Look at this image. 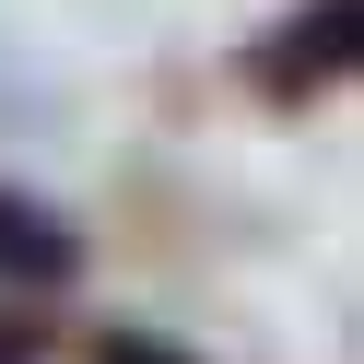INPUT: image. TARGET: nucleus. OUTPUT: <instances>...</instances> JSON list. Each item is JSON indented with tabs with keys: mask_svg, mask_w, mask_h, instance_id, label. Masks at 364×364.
I'll list each match as a JSON object with an SVG mask.
<instances>
[{
	"mask_svg": "<svg viewBox=\"0 0 364 364\" xmlns=\"http://www.w3.org/2000/svg\"><path fill=\"white\" fill-rule=\"evenodd\" d=\"M48 306H12V294H0V364H48Z\"/></svg>",
	"mask_w": 364,
	"mask_h": 364,
	"instance_id": "7ed1b4c3",
	"label": "nucleus"
},
{
	"mask_svg": "<svg viewBox=\"0 0 364 364\" xmlns=\"http://www.w3.org/2000/svg\"><path fill=\"white\" fill-rule=\"evenodd\" d=\"M82 282V235L71 212H48L36 188H0V294L12 306H48V294Z\"/></svg>",
	"mask_w": 364,
	"mask_h": 364,
	"instance_id": "f03ea898",
	"label": "nucleus"
},
{
	"mask_svg": "<svg viewBox=\"0 0 364 364\" xmlns=\"http://www.w3.org/2000/svg\"><path fill=\"white\" fill-rule=\"evenodd\" d=\"M95 364H200V353H176V341H153V329H106Z\"/></svg>",
	"mask_w": 364,
	"mask_h": 364,
	"instance_id": "20e7f679",
	"label": "nucleus"
},
{
	"mask_svg": "<svg viewBox=\"0 0 364 364\" xmlns=\"http://www.w3.org/2000/svg\"><path fill=\"white\" fill-rule=\"evenodd\" d=\"M353 59H364V0H294L282 24L247 36L235 82H247L259 106H282V118H306L317 95H341V82H353Z\"/></svg>",
	"mask_w": 364,
	"mask_h": 364,
	"instance_id": "f257e3e1",
	"label": "nucleus"
}]
</instances>
